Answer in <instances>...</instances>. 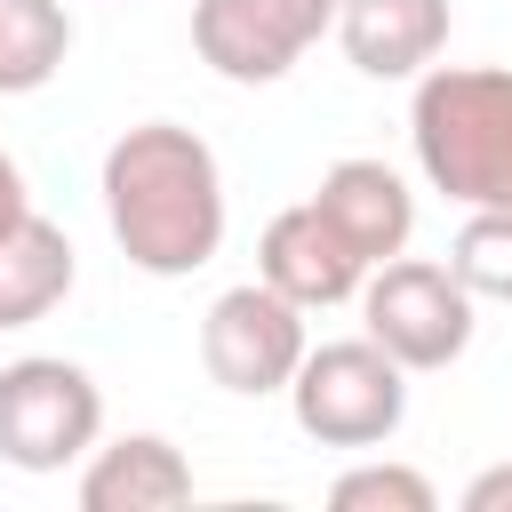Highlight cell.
Wrapping results in <instances>:
<instances>
[{
	"label": "cell",
	"mask_w": 512,
	"mask_h": 512,
	"mask_svg": "<svg viewBox=\"0 0 512 512\" xmlns=\"http://www.w3.org/2000/svg\"><path fill=\"white\" fill-rule=\"evenodd\" d=\"M72 296V240L48 216L0 232V328H32Z\"/></svg>",
	"instance_id": "12"
},
{
	"label": "cell",
	"mask_w": 512,
	"mask_h": 512,
	"mask_svg": "<svg viewBox=\"0 0 512 512\" xmlns=\"http://www.w3.org/2000/svg\"><path fill=\"white\" fill-rule=\"evenodd\" d=\"M104 216L136 272L184 280L224 248V168L192 128L144 120L104 152Z\"/></svg>",
	"instance_id": "1"
},
{
	"label": "cell",
	"mask_w": 512,
	"mask_h": 512,
	"mask_svg": "<svg viewBox=\"0 0 512 512\" xmlns=\"http://www.w3.org/2000/svg\"><path fill=\"white\" fill-rule=\"evenodd\" d=\"M304 304H288L272 280H248V288H224L200 320V360L224 392L240 400H264V392H288V376L304 368Z\"/></svg>",
	"instance_id": "6"
},
{
	"label": "cell",
	"mask_w": 512,
	"mask_h": 512,
	"mask_svg": "<svg viewBox=\"0 0 512 512\" xmlns=\"http://www.w3.org/2000/svg\"><path fill=\"white\" fill-rule=\"evenodd\" d=\"M416 168L464 208H512V72L440 64L416 80Z\"/></svg>",
	"instance_id": "2"
},
{
	"label": "cell",
	"mask_w": 512,
	"mask_h": 512,
	"mask_svg": "<svg viewBox=\"0 0 512 512\" xmlns=\"http://www.w3.org/2000/svg\"><path fill=\"white\" fill-rule=\"evenodd\" d=\"M256 280H272V288H280L288 304H304V312H328V304L360 296L368 264H360V248L320 216V200H296V208H280V216L264 224V240H256Z\"/></svg>",
	"instance_id": "8"
},
{
	"label": "cell",
	"mask_w": 512,
	"mask_h": 512,
	"mask_svg": "<svg viewBox=\"0 0 512 512\" xmlns=\"http://www.w3.org/2000/svg\"><path fill=\"white\" fill-rule=\"evenodd\" d=\"M448 264H456V280L472 296L512 304V208H472L464 232H456V248H448Z\"/></svg>",
	"instance_id": "14"
},
{
	"label": "cell",
	"mask_w": 512,
	"mask_h": 512,
	"mask_svg": "<svg viewBox=\"0 0 512 512\" xmlns=\"http://www.w3.org/2000/svg\"><path fill=\"white\" fill-rule=\"evenodd\" d=\"M288 408H296V432L320 448H376L408 416V368L376 336L312 344L304 368L288 376Z\"/></svg>",
	"instance_id": "3"
},
{
	"label": "cell",
	"mask_w": 512,
	"mask_h": 512,
	"mask_svg": "<svg viewBox=\"0 0 512 512\" xmlns=\"http://www.w3.org/2000/svg\"><path fill=\"white\" fill-rule=\"evenodd\" d=\"M360 320L368 336L400 360V368H448L472 344V288L456 280V264L432 256H392L360 280Z\"/></svg>",
	"instance_id": "5"
},
{
	"label": "cell",
	"mask_w": 512,
	"mask_h": 512,
	"mask_svg": "<svg viewBox=\"0 0 512 512\" xmlns=\"http://www.w3.org/2000/svg\"><path fill=\"white\" fill-rule=\"evenodd\" d=\"M464 512H512V464H488V472L464 488Z\"/></svg>",
	"instance_id": "16"
},
{
	"label": "cell",
	"mask_w": 512,
	"mask_h": 512,
	"mask_svg": "<svg viewBox=\"0 0 512 512\" xmlns=\"http://www.w3.org/2000/svg\"><path fill=\"white\" fill-rule=\"evenodd\" d=\"M344 16V0H200L192 8V48L240 88H264L296 72V56Z\"/></svg>",
	"instance_id": "7"
},
{
	"label": "cell",
	"mask_w": 512,
	"mask_h": 512,
	"mask_svg": "<svg viewBox=\"0 0 512 512\" xmlns=\"http://www.w3.org/2000/svg\"><path fill=\"white\" fill-rule=\"evenodd\" d=\"M24 216H32V200H24V168L0 152V232H8V224H24Z\"/></svg>",
	"instance_id": "17"
},
{
	"label": "cell",
	"mask_w": 512,
	"mask_h": 512,
	"mask_svg": "<svg viewBox=\"0 0 512 512\" xmlns=\"http://www.w3.org/2000/svg\"><path fill=\"white\" fill-rule=\"evenodd\" d=\"M336 40L368 80H416L448 48V0H344Z\"/></svg>",
	"instance_id": "10"
},
{
	"label": "cell",
	"mask_w": 512,
	"mask_h": 512,
	"mask_svg": "<svg viewBox=\"0 0 512 512\" xmlns=\"http://www.w3.org/2000/svg\"><path fill=\"white\" fill-rule=\"evenodd\" d=\"M320 216L360 248V264L376 272V264H392L400 248H408V232H416V192L384 168V160H336L328 176H320Z\"/></svg>",
	"instance_id": "9"
},
{
	"label": "cell",
	"mask_w": 512,
	"mask_h": 512,
	"mask_svg": "<svg viewBox=\"0 0 512 512\" xmlns=\"http://www.w3.org/2000/svg\"><path fill=\"white\" fill-rule=\"evenodd\" d=\"M104 432V392L80 360L32 352L0 368V456L16 472H64L96 448Z\"/></svg>",
	"instance_id": "4"
},
{
	"label": "cell",
	"mask_w": 512,
	"mask_h": 512,
	"mask_svg": "<svg viewBox=\"0 0 512 512\" xmlns=\"http://www.w3.org/2000/svg\"><path fill=\"white\" fill-rule=\"evenodd\" d=\"M328 504H336V512H432L440 496H432V480L408 472V464H352V472L328 488Z\"/></svg>",
	"instance_id": "15"
},
{
	"label": "cell",
	"mask_w": 512,
	"mask_h": 512,
	"mask_svg": "<svg viewBox=\"0 0 512 512\" xmlns=\"http://www.w3.org/2000/svg\"><path fill=\"white\" fill-rule=\"evenodd\" d=\"M72 16L64 0H0V96H32L64 72Z\"/></svg>",
	"instance_id": "13"
},
{
	"label": "cell",
	"mask_w": 512,
	"mask_h": 512,
	"mask_svg": "<svg viewBox=\"0 0 512 512\" xmlns=\"http://www.w3.org/2000/svg\"><path fill=\"white\" fill-rule=\"evenodd\" d=\"M192 504V464L160 432H120L80 472V512H176Z\"/></svg>",
	"instance_id": "11"
}]
</instances>
